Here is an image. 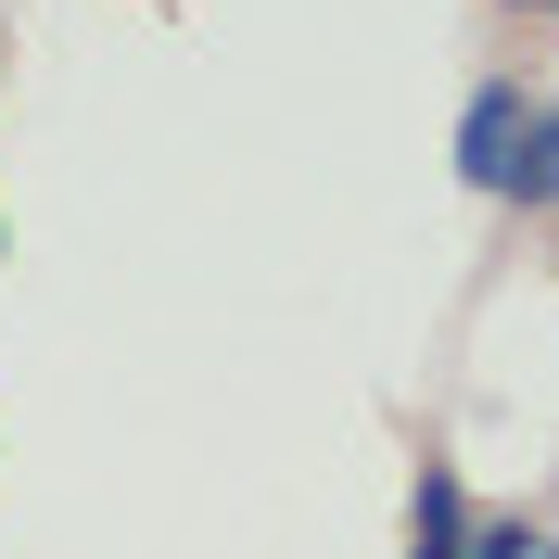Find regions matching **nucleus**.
Listing matches in <instances>:
<instances>
[{"label": "nucleus", "instance_id": "obj_5", "mask_svg": "<svg viewBox=\"0 0 559 559\" xmlns=\"http://www.w3.org/2000/svg\"><path fill=\"white\" fill-rule=\"evenodd\" d=\"M547 13H559V0H547Z\"/></svg>", "mask_w": 559, "mask_h": 559}, {"label": "nucleus", "instance_id": "obj_3", "mask_svg": "<svg viewBox=\"0 0 559 559\" xmlns=\"http://www.w3.org/2000/svg\"><path fill=\"white\" fill-rule=\"evenodd\" d=\"M509 204H534V216H559V103H534V128H522V153H509Z\"/></svg>", "mask_w": 559, "mask_h": 559}, {"label": "nucleus", "instance_id": "obj_1", "mask_svg": "<svg viewBox=\"0 0 559 559\" xmlns=\"http://www.w3.org/2000/svg\"><path fill=\"white\" fill-rule=\"evenodd\" d=\"M534 103H522V76H484L471 103H457V178L471 191H509V153H522Z\"/></svg>", "mask_w": 559, "mask_h": 559}, {"label": "nucleus", "instance_id": "obj_4", "mask_svg": "<svg viewBox=\"0 0 559 559\" xmlns=\"http://www.w3.org/2000/svg\"><path fill=\"white\" fill-rule=\"evenodd\" d=\"M471 559H559L547 522H471Z\"/></svg>", "mask_w": 559, "mask_h": 559}, {"label": "nucleus", "instance_id": "obj_2", "mask_svg": "<svg viewBox=\"0 0 559 559\" xmlns=\"http://www.w3.org/2000/svg\"><path fill=\"white\" fill-rule=\"evenodd\" d=\"M407 559H471V484H457L445 457H432L419 496H407Z\"/></svg>", "mask_w": 559, "mask_h": 559}]
</instances>
